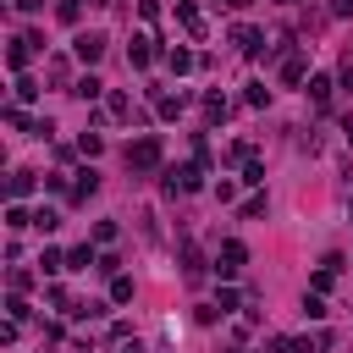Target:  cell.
Instances as JSON below:
<instances>
[{
    "mask_svg": "<svg viewBox=\"0 0 353 353\" xmlns=\"http://www.w3.org/2000/svg\"><path fill=\"white\" fill-rule=\"evenodd\" d=\"M127 165H132V171H154V165H160V138H138V143L127 149Z\"/></svg>",
    "mask_w": 353,
    "mask_h": 353,
    "instance_id": "obj_1",
    "label": "cell"
},
{
    "mask_svg": "<svg viewBox=\"0 0 353 353\" xmlns=\"http://www.w3.org/2000/svg\"><path fill=\"white\" fill-rule=\"evenodd\" d=\"M243 265H248V248H243L237 237H226V243H221V265H215V270H221V281H232Z\"/></svg>",
    "mask_w": 353,
    "mask_h": 353,
    "instance_id": "obj_2",
    "label": "cell"
},
{
    "mask_svg": "<svg viewBox=\"0 0 353 353\" xmlns=\"http://www.w3.org/2000/svg\"><path fill=\"white\" fill-rule=\"evenodd\" d=\"M105 44H110L105 33H77V39H72V55H77L83 66H94V61L105 55Z\"/></svg>",
    "mask_w": 353,
    "mask_h": 353,
    "instance_id": "obj_3",
    "label": "cell"
},
{
    "mask_svg": "<svg viewBox=\"0 0 353 353\" xmlns=\"http://www.w3.org/2000/svg\"><path fill=\"white\" fill-rule=\"evenodd\" d=\"M94 193H99V171H94V165H83V171H77V182H72V199H77V204H88Z\"/></svg>",
    "mask_w": 353,
    "mask_h": 353,
    "instance_id": "obj_4",
    "label": "cell"
},
{
    "mask_svg": "<svg viewBox=\"0 0 353 353\" xmlns=\"http://www.w3.org/2000/svg\"><path fill=\"white\" fill-rule=\"evenodd\" d=\"M232 39H237V50H243V55H265V50H270V44H265V33H259V28H237V33H232Z\"/></svg>",
    "mask_w": 353,
    "mask_h": 353,
    "instance_id": "obj_5",
    "label": "cell"
},
{
    "mask_svg": "<svg viewBox=\"0 0 353 353\" xmlns=\"http://www.w3.org/2000/svg\"><path fill=\"white\" fill-rule=\"evenodd\" d=\"M127 61H132V72H143V66L154 61V39H149V33H138V39H132V50H127Z\"/></svg>",
    "mask_w": 353,
    "mask_h": 353,
    "instance_id": "obj_6",
    "label": "cell"
},
{
    "mask_svg": "<svg viewBox=\"0 0 353 353\" xmlns=\"http://www.w3.org/2000/svg\"><path fill=\"white\" fill-rule=\"evenodd\" d=\"M176 22H182V28L193 33V39L204 33V17H199V6H193V0H176Z\"/></svg>",
    "mask_w": 353,
    "mask_h": 353,
    "instance_id": "obj_7",
    "label": "cell"
},
{
    "mask_svg": "<svg viewBox=\"0 0 353 353\" xmlns=\"http://www.w3.org/2000/svg\"><path fill=\"white\" fill-rule=\"evenodd\" d=\"M303 72H309V55H303V50H292V55L281 61V83H303Z\"/></svg>",
    "mask_w": 353,
    "mask_h": 353,
    "instance_id": "obj_8",
    "label": "cell"
},
{
    "mask_svg": "<svg viewBox=\"0 0 353 353\" xmlns=\"http://www.w3.org/2000/svg\"><path fill=\"white\" fill-rule=\"evenodd\" d=\"M33 188H39V176H33V171H11V182H6V193H11V204H17V199H28Z\"/></svg>",
    "mask_w": 353,
    "mask_h": 353,
    "instance_id": "obj_9",
    "label": "cell"
},
{
    "mask_svg": "<svg viewBox=\"0 0 353 353\" xmlns=\"http://www.w3.org/2000/svg\"><path fill=\"white\" fill-rule=\"evenodd\" d=\"M28 50H33V39H28V33H22V39H11V50H6V66H11V72H22V66H28Z\"/></svg>",
    "mask_w": 353,
    "mask_h": 353,
    "instance_id": "obj_10",
    "label": "cell"
},
{
    "mask_svg": "<svg viewBox=\"0 0 353 353\" xmlns=\"http://www.w3.org/2000/svg\"><path fill=\"white\" fill-rule=\"evenodd\" d=\"M72 94H77V99H83V105H88V99H99V94H105V83H99V77H94V72H83V77H77V83H72Z\"/></svg>",
    "mask_w": 353,
    "mask_h": 353,
    "instance_id": "obj_11",
    "label": "cell"
},
{
    "mask_svg": "<svg viewBox=\"0 0 353 353\" xmlns=\"http://www.w3.org/2000/svg\"><path fill=\"white\" fill-rule=\"evenodd\" d=\"M105 110H110L116 121H127V116H132V99H127L121 88H110V94H105Z\"/></svg>",
    "mask_w": 353,
    "mask_h": 353,
    "instance_id": "obj_12",
    "label": "cell"
},
{
    "mask_svg": "<svg viewBox=\"0 0 353 353\" xmlns=\"http://www.w3.org/2000/svg\"><path fill=\"white\" fill-rule=\"evenodd\" d=\"M182 276H188V281H199V276H204V259H199V248H193V243H182Z\"/></svg>",
    "mask_w": 353,
    "mask_h": 353,
    "instance_id": "obj_13",
    "label": "cell"
},
{
    "mask_svg": "<svg viewBox=\"0 0 353 353\" xmlns=\"http://www.w3.org/2000/svg\"><path fill=\"white\" fill-rule=\"evenodd\" d=\"M88 265H99V254H94V248H88V243H83V248H72V254H66V270H88Z\"/></svg>",
    "mask_w": 353,
    "mask_h": 353,
    "instance_id": "obj_14",
    "label": "cell"
},
{
    "mask_svg": "<svg viewBox=\"0 0 353 353\" xmlns=\"http://www.w3.org/2000/svg\"><path fill=\"white\" fill-rule=\"evenodd\" d=\"M165 66H171V72H176V77H182V72H193V66H199V61H193V55H188V50H165Z\"/></svg>",
    "mask_w": 353,
    "mask_h": 353,
    "instance_id": "obj_15",
    "label": "cell"
},
{
    "mask_svg": "<svg viewBox=\"0 0 353 353\" xmlns=\"http://www.w3.org/2000/svg\"><path fill=\"white\" fill-rule=\"evenodd\" d=\"M331 287H336V270H331V265H320V270H314V281H309V292H320V298H325Z\"/></svg>",
    "mask_w": 353,
    "mask_h": 353,
    "instance_id": "obj_16",
    "label": "cell"
},
{
    "mask_svg": "<svg viewBox=\"0 0 353 353\" xmlns=\"http://www.w3.org/2000/svg\"><path fill=\"white\" fill-rule=\"evenodd\" d=\"M110 303H132V276H110Z\"/></svg>",
    "mask_w": 353,
    "mask_h": 353,
    "instance_id": "obj_17",
    "label": "cell"
},
{
    "mask_svg": "<svg viewBox=\"0 0 353 353\" xmlns=\"http://www.w3.org/2000/svg\"><path fill=\"white\" fill-rule=\"evenodd\" d=\"M154 110H160V121H176V116H182V99H171V94H160V99H154Z\"/></svg>",
    "mask_w": 353,
    "mask_h": 353,
    "instance_id": "obj_18",
    "label": "cell"
},
{
    "mask_svg": "<svg viewBox=\"0 0 353 353\" xmlns=\"http://www.w3.org/2000/svg\"><path fill=\"white\" fill-rule=\"evenodd\" d=\"M265 210H270V199H265V193H254V199H243V221H259Z\"/></svg>",
    "mask_w": 353,
    "mask_h": 353,
    "instance_id": "obj_19",
    "label": "cell"
},
{
    "mask_svg": "<svg viewBox=\"0 0 353 353\" xmlns=\"http://www.w3.org/2000/svg\"><path fill=\"white\" fill-rule=\"evenodd\" d=\"M39 265H44V276H55V270H66V254H61V248H44Z\"/></svg>",
    "mask_w": 353,
    "mask_h": 353,
    "instance_id": "obj_20",
    "label": "cell"
},
{
    "mask_svg": "<svg viewBox=\"0 0 353 353\" xmlns=\"http://www.w3.org/2000/svg\"><path fill=\"white\" fill-rule=\"evenodd\" d=\"M309 94L325 105V99H331V77H325V72H314V77H309Z\"/></svg>",
    "mask_w": 353,
    "mask_h": 353,
    "instance_id": "obj_21",
    "label": "cell"
},
{
    "mask_svg": "<svg viewBox=\"0 0 353 353\" xmlns=\"http://www.w3.org/2000/svg\"><path fill=\"white\" fill-rule=\"evenodd\" d=\"M204 116H210V121H226V99H221V94H204Z\"/></svg>",
    "mask_w": 353,
    "mask_h": 353,
    "instance_id": "obj_22",
    "label": "cell"
},
{
    "mask_svg": "<svg viewBox=\"0 0 353 353\" xmlns=\"http://www.w3.org/2000/svg\"><path fill=\"white\" fill-rule=\"evenodd\" d=\"M6 226H11V232H22V226H33V215H28L22 204H11V210H6Z\"/></svg>",
    "mask_w": 353,
    "mask_h": 353,
    "instance_id": "obj_23",
    "label": "cell"
},
{
    "mask_svg": "<svg viewBox=\"0 0 353 353\" xmlns=\"http://www.w3.org/2000/svg\"><path fill=\"white\" fill-rule=\"evenodd\" d=\"M33 226H39V232H55V226H61V215H55V210H44V204H39V210H33Z\"/></svg>",
    "mask_w": 353,
    "mask_h": 353,
    "instance_id": "obj_24",
    "label": "cell"
},
{
    "mask_svg": "<svg viewBox=\"0 0 353 353\" xmlns=\"http://www.w3.org/2000/svg\"><path fill=\"white\" fill-rule=\"evenodd\" d=\"M6 314L22 325V320H28V298H22V292H11V298H6Z\"/></svg>",
    "mask_w": 353,
    "mask_h": 353,
    "instance_id": "obj_25",
    "label": "cell"
},
{
    "mask_svg": "<svg viewBox=\"0 0 353 353\" xmlns=\"http://www.w3.org/2000/svg\"><path fill=\"white\" fill-rule=\"evenodd\" d=\"M303 314H309V320H325V298H320V292H303Z\"/></svg>",
    "mask_w": 353,
    "mask_h": 353,
    "instance_id": "obj_26",
    "label": "cell"
},
{
    "mask_svg": "<svg viewBox=\"0 0 353 353\" xmlns=\"http://www.w3.org/2000/svg\"><path fill=\"white\" fill-rule=\"evenodd\" d=\"M55 17H61V22H77V17H83V0H55Z\"/></svg>",
    "mask_w": 353,
    "mask_h": 353,
    "instance_id": "obj_27",
    "label": "cell"
},
{
    "mask_svg": "<svg viewBox=\"0 0 353 353\" xmlns=\"http://www.w3.org/2000/svg\"><path fill=\"white\" fill-rule=\"evenodd\" d=\"M77 149H83V154H88V160H94V154H99V149H105V138H99V132H83V138H77Z\"/></svg>",
    "mask_w": 353,
    "mask_h": 353,
    "instance_id": "obj_28",
    "label": "cell"
},
{
    "mask_svg": "<svg viewBox=\"0 0 353 353\" xmlns=\"http://www.w3.org/2000/svg\"><path fill=\"white\" fill-rule=\"evenodd\" d=\"M243 182H248V188H259V182H265V165H259V160H248V165H243Z\"/></svg>",
    "mask_w": 353,
    "mask_h": 353,
    "instance_id": "obj_29",
    "label": "cell"
},
{
    "mask_svg": "<svg viewBox=\"0 0 353 353\" xmlns=\"http://www.w3.org/2000/svg\"><path fill=\"white\" fill-rule=\"evenodd\" d=\"M33 94H39V83H33V77H17V99H22V105H28V99H33Z\"/></svg>",
    "mask_w": 353,
    "mask_h": 353,
    "instance_id": "obj_30",
    "label": "cell"
},
{
    "mask_svg": "<svg viewBox=\"0 0 353 353\" xmlns=\"http://www.w3.org/2000/svg\"><path fill=\"white\" fill-rule=\"evenodd\" d=\"M248 105H270V88L265 83H248Z\"/></svg>",
    "mask_w": 353,
    "mask_h": 353,
    "instance_id": "obj_31",
    "label": "cell"
},
{
    "mask_svg": "<svg viewBox=\"0 0 353 353\" xmlns=\"http://www.w3.org/2000/svg\"><path fill=\"white\" fill-rule=\"evenodd\" d=\"M94 243H116V221H99L94 226Z\"/></svg>",
    "mask_w": 353,
    "mask_h": 353,
    "instance_id": "obj_32",
    "label": "cell"
},
{
    "mask_svg": "<svg viewBox=\"0 0 353 353\" xmlns=\"http://www.w3.org/2000/svg\"><path fill=\"white\" fill-rule=\"evenodd\" d=\"M94 270H105V276H121V259H116V254H99V265H94Z\"/></svg>",
    "mask_w": 353,
    "mask_h": 353,
    "instance_id": "obj_33",
    "label": "cell"
},
{
    "mask_svg": "<svg viewBox=\"0 0 353 353\" xmlns=\"http://www.w3.org/2000/svg\"><path fill=\"white\" fill-rule=\"evenodd\" d=\"M33 287V270H11V292H28Z\"/></svg>",
    "mask_w": 353,
    "mask_h": 353,
    "instance_id": "obj_34",
    "label": "cell"
},
{
    "mask_svg": "<svg viewBox=\"0 0 353 353\" xmlns=\"http://www.w3.org/2000/svg\"><path fill=\"white\" fill-rule=\"evenodd\" d=\"M215 309H221V314H232V309H237V292H232V287H221V298H215Z\"/></svg>",
    "mask_w": 353,
    "mask_h": 353,
    "instance_id": "obj_35",
    "label": "cell"
},
{
    "mask_svg": "<svg viewBox=\"0 0 353 353\" xmlns=\"http://www.w3.org/2000/svg\"><path fill=\"white\" fill-rule=\"evenodd\" d=\"M193 320H199V325H215V320H221V309H215V303H199V314H193Z\"/></svg>",
    "mask_w": 353,
    "mask_h": 353,
    "instance_id": "obj_36",
    "label": "cell"
},
{
    "mask_svg": "<svg viewBox=\"0 0 353 353\" xmlns=\"http://www.w3.org/2000/svg\"><path fill=\"white\" fill-rule=\"evenodd\" d=\"M287 353H320V342H309V336H298V342H287Z\"/></svg>",
    "mask_w": 353,
    "mask_h": 353,
    "instance_id": "obj_37",
    "label": "cell"
},
{
    "mask_svg": "<svg viewBox=\"0 0 353 353\" xmlns=\"http://www.w3.org/2000/svg\"><path fill=\"white\" fill-rule=\"evenodd\" d=\"M325 17H353V0H331V11Z\"/></svg>",
    "mask_w": 353,
    "mask_h": 353,
    "instance_id": "obj_38",
    "label": "cell"
},
{
    "mask_svg": "<svg viewBox=\"0 0 353 353\" xmlns=\"http://www.w3.org/2000/svg\"><path fill=\"white\" fill-rule=\"evenodd\" d=\"M342 88H347V94H353V61H347V66H342Z\"/></svg>",
    "mask_w": 353,
    "mask_h": 353,
    "instance_id": "obj_39",
    "label": "cell"
},
{
    "mask_svg": "<svg viewBox=\"0 0 353 353\" xmlns=\"http://www.w3.org/2000/svg\"><path fill=\"white\" fill-rule=\"evenodd\" d=\"M232 6H259V0H232Z\"/></svg>",
    "mask_w": 353,
    "mask_h": 353,
    "instance_id": "obj_40",
    "label": "cell"
},
{
    "mask_svg": "<svg viewBox=\"0 0 353 353\" xmlns=\"http://www.w3.org/2000/svg\"><path fill=\"white\" fill-rule=\"evenodd\" d=\"M347 143H353V121H347Z\"/></svg>",
    "mask_w": 353,
    "mask_h": 353,
    "instance_id": "obj_41",
    "label": "cell"
},
{
    "mask_svg": "<svg viewBox=\"0 0 353 353\" xmlns=\"http://www.w3.org/2000/svg\"><path fill=\"white\" fill-rule=\"evenodd\" d=\"M276 6H292V0H276Z\"/></svg>",
    "mask_w": 353,
    "mask_h": 353,
    "instance_id": "obj_42",
    "label": "cell"
}]
</instances>
